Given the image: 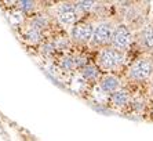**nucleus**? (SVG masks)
I'll use <instances>...</instances> for the list:
<instances>
[{
  "mask_svg": "<svg viewBox=\"0 0 153 141\" xmlns=\"http://www.w3.org/2000/svg\"><path fill=\"white\" fill-rule=\"evenodd\" d=\"M21 36L22 39L25 40L28 44H30V46H40L47 39V33L33 28V26L28 25L26 22L21 26Z\"/></svg>",
  "mask_w": 153,
  "mask_h": 141,
  "instance_id": "9d476101",
  "label": "nucleus"
},
{
  "mask_svg": "<svg viewBox=\"0 0 153 141\" xmlns=\"http://www.w3.org/2000/svg\"><path fill=\"white\" fill-rule=\"evenodd\" d=\"M114 25H116V21L112 18H103V20L97 21L95 26H94L93 39L90 43V49L94 50V51H98L103 47L111 46Z\"/></svg>",
  "mask_w": 153,
  "mask_h": 141,
  "instance_id": "39448f33",
  "label": "nucleus"
},
{
  "mask_svg": "<svg viewBox=\"0 0 153 141\" xmlns=\"http://www.w3.org/2000/svg\"><path fill=\"white\" fill-rule=\"evenodd\" d=\"M134 54H127L124 51L116 50L114 47L108 46L95 51L94 62L100 67L103 74H123L130 61L134 58Z\"/></svg>",
  "mask_w": 153,
  "mask_h": 141,
  "instance_id": "f03ea898",
  "label": "nucleus"
},
{
  "mask_svg": "<svg viewBox=\"0 0 153 141\" xmlns=\"http://www.w3.org/2000/svg\"><path fill=\"white\" fill-rule=\"evenodd\" d=\"M94 26H95V21L88 17H83L76 22L71 28V38L72 43L75 47H90V43L93 39L94 33Z\"/></svg>",
  "mask_w": 153,
  "mask_h": 141,
  "instance_id": "20e7f679",
  "label": "nucleus"
},
{
  "mask_svg": "<svg viewBox=\"0 0 153 141\" xmlns=\"http://www.w3.org/2000/svg\"><path fill=\"white\" fill-rule=\"evenodd\" d=\"M146 95H148L149 101H150V102H153V78H152V80L149 82L148 87H146Z\"/></svg>",
  "mask_w": 153,
  "mask_h": 141,
  "instance_id": "9b49d317",
  "label": "nucleus"
},
{
  "mask_svg": "<svg viewBox=\"0 0 153 141\" xmlns=\"http://www.w3.org/2000/svg\"><path fill=\"white\" fill-rule=\"evenodd\" d=\"M123 87H124V80H123V76L120 74H103L98 82V85L94 88H97L98 93L102 95V98L105 100L109 94L117 92Z\"/></svg>",
  "mask_w": 153,
  "mask_h": 141,
  "instance_id": "6e6552de",
  "label": "nucleus"
},
{
  "mask_svg": "<svg viewBox=\"0 0 153 141\" xmlns=\"http://www.w3.org/2000/svg\"><path fill=\"white\" fill-rule=\"evenodd\" d=\"M111 46L127 54L138 56L135 53V31L124 21H117L112 33Z\"/></svg>",
  "mask_w": 153,
  "mask_h": 141,
  "instance_id": "7ed1b4c3",
  "label": "nucleus"
},
{
  "mask_svg": "<svg viewBox=\"0 0 153 141\" xmlns=\"http://www.w3.org/2000/svg\"><path fill=\"white\" fill-rule=\"evenodd\" d=\"M137 95V93H134L130 87L124 86L123 88L117 90V92L112 93L103 100V105H106L109 110L117 111L121 113H127L128 108L131 105L132 100Z\"/></svg>",
  "mask_w": 153,
  "mask_h": 141,
  "instance_id": "423d86ee",
  "label": "nucleus"
},
{
  "mask_svg": "<svg viewBox=\"0 0 153 141\" xmlns=\"http://www.w3.org/2000/svg\"><path fill=\"white\" fill-rule=\"evenodd\" d=\"M79 20L80 14L75 6V2H62L59 6H57L55 21L61 28H72Z\"/></svg>",
  "mask_w": 153,
  "mask_h": 141,
  "instance_id": "0eeeda50",
  "label": "nucleus"
},
{
  "mask_svg": "<svg viewBox=\"0 0 153 141\" xmlns=\"http://www.w3.org/2000/svg\"><path fill=\"white\" fill-rule=\"evenodd\" d=\"M135 50L139 54H153V21L135 32Z\"/></svg>",
  "mask_w": 153,
  "mask_h": 141,
  "instance_id": "1a4fd4ad",
  "label": "nucleus"
},
{
  "mask_svg": "<svg viewBox=\"0 0 153 141\" xmlns=\"http://www.w3.org/2000/svg\"><path fill=\"white\" fill-rule=\"evenodd\" d=\"M124 86L130 87L132 92L146 87L153 78V54H138L134 57L126 69L123 70Z\"/></svg>",
  "mask_w": 153,
  "mask_h": 141,
  "instance_id": "f257e3e1",
  "label": "nucleus"
}]
</instances>
